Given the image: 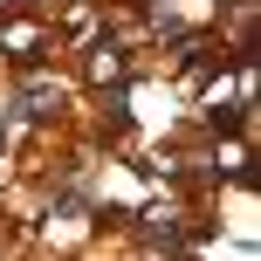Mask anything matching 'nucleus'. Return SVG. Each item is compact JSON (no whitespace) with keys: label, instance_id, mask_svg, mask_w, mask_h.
<instances>
[{"label":"nucleus","instance_id":"1","mask_svg":"<svg viewBox=\"0 0 261 261\" xmlns=\"http://www.w3.org/2000/svg\"><path fill=\"white\" fill-rule=\"evenodd\" d=\"M0 48L35 55V48H41V28H35V21H7V28H0Z\"/></svg>","mask_w":261,"mask_h":261},{"label":"nucleus","instance_id":"2","mask_svg":"<svg viewBox=\"0 0 261 261\" xmlns=\"http://www.w3.org/2000/svg\"><path fill=\"white\" fill-rule=\"evenodd\" d=\"M90 83H124V55L117 48H96L90 55Z\"/></svg>","mask_w":261,"mask_h":261}]
</instances>
